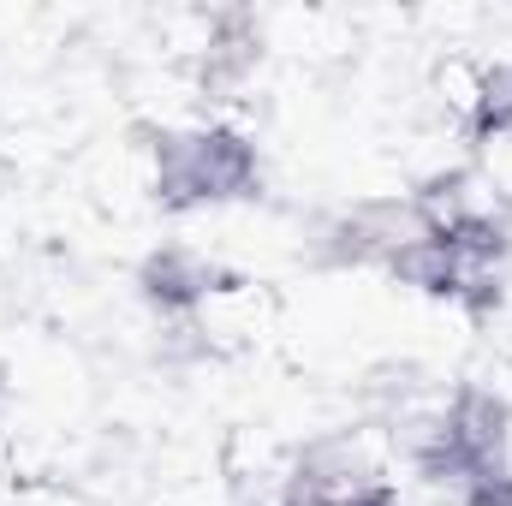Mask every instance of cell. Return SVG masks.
Masks as SVG:
<instances>
[{
	"label": "cell",
	"instance_id": "1",
	"mask_svg": "<svg viewBox=\"0 0 512 506\" xmlns=\"http://www.w3.org/2000/svg\"><path fill=\"white\" fill-rule=\"evenodd\" d=\"M471 167H477V179L495 191V203L512 215V120L471 137Z\"/></svg>",
	"mask_w": 512,
	"mask_h": 506
}]
</instances>
